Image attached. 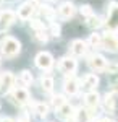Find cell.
Returning <instances> with one entry per match:
<instances>
[{
  "label": "cell",
  "mask_w": 118,
  "mask_h": 122,
  "mask_svg": "<svg viewBox=\"0 0 118 122\" xmlns=\"http://www.w3.org/2000/svg\"><path fill=\"white\" fill-rule=\"evenodd\" d=\"M89 67H91L94 72H104L107 68V60L102 56L95 54V56L89 57Z\"/></svg>",
  "instance_id": "cell-7"
},
{
  "label": "cell",
  "mask_w": 118,
  "mask_h": 122,
  "mask_svg": "<svg viewBox=\"0 0 118 122\" xmlns=\"http://www.w3.org/2000/svg\"><path fill=\"white\" fill-rule=\"evenodd\" d=\"M81 13L86 16V18H89V16H92V15H94L91 5H82V7H81Z\"/></svg>",
  "instance_id": "cell-25"
},
{
  "label": "cell",
  "mask_w": 118,
  "mask_h": 122,
  "mask_svg": "<svg viewBox=\"0 0 118 122\" xmlns=\"http://www.w3.org/2000/svg\"><path fill=\"white\" fill-rule=\"evenodd\" d=\"M74 11H76V8H74V5H73L71 2H65V3L60 5V8H58V13H60L62 18H65V20L71 18L73 15H74Z\"/></svg>",
  "instance_id": "cell-13"
},
{
  "label": "cell",
  "mask_w": 118,
  "mask_h": 122,
  "mask_svg": "<svg viewBox=\"0 0 118 122\" xmlns=\"http://www.w3.org/2000/svg\"><path fill=\"white\" fill-rule=\"evenodd\" d=\"M104 104H105V109H107V111H115V106H117L115 94L113 93H107L105 94V99H104Z\"/></svg>",
  "instance_id": "cell-16"
},
{
  "label": "cell",
  "mask_w": 118,
  "mask_h": 122,
  "mask_svg": "<svg viewBox=\"0 0 118 122\" xmlns=\"http://www.w3.org/2000/svg\"><path fill=\"white\" fill-rule=\"evenodd\" d=\"M41 85H42V88H44V91H52L54 90V78H50V76H44L42 80H41Z\"/></svg>",
  "instance_id": "cell-21"
},
{
  "label": "cell",
  "mask_w": 118,
  "mask_h": 122,
  "mask_svg": "<svg viewBox=\"0 0 118 122\" xmlns=\"http://www.w3.org/2000/svg\"><path fill=\"white\" fill-rule=\"evenodd\" d=\"M70 51H71L73 56L81 57V56L86 54V51H87V44H86V41H82V39H76V41H73V42H71Z\"/></svg>",
  "instance_id": "cell-9"
},
{
  "label": "cell",
  "mask_w": 118,
  "mask_h": 122,
  "mask_svg": "<svg viewBox=\"0 0 118 122\" xmlns=\"http://www.w3.org/2000/svg\"><path fill=\"white\" fill-rule=\"evenodd\" d=\"M91 119V112L87 109H79L76 112V122H89Z\"/></svg>",
  "instance_id": "cell-19"
},
{
  "label": "cell",
  "mask_w": 118,
  "mask_h": 122,
  "mask_svg": "<svg viewBox=\"0 0 118 122\" xmlns=\"http://www.w3.org/2000/svg\"><path fill=\"white\" fill-rule=\"evenodd\" d=\"M36 39L37 41H41V42H47V34L44 29H41V31H36Z\"/></svg>",
  "instance_id": "cell-27"
},
{
  "label": "cell",
  "mask_w": 118,
  "mask_h": 122,
  "mask_svg": "<svg viewBox=\"0 0 118 122\" xmlns=\"http://www.w3.org/2000/svg\"><path fill=\"white\" fill-rule=\"evenodd\" d=\"M2 54L5 57H15L19 54V51H21V42H19L18 39L11 38V36H7V38L2 41Z\"/></svg>",
  "instance_id": "cell-1"
},
{
  "label": "cell",
  "mask_w": 118,
  "mask_h": 122,
  "mask_svg": "<svg viewBox=\"0 0 118 122\" xmlns=\"http://www.w3.org/2000/svg\"><path fill=\"white\" fill-rule=\"evenodd\" d=\"M2 122H11V121H10L8 117H7V119H2Z\"/></svg>",
  "instance_id": "cell-33"
},
{
  "label": "cell",
  "mask_w": 118,
  "mask_h": 122,
  "mask_svg": "<svg viewBox=\"0 0 118 122\" xmlns=\"http://www.w3.org/2000/svg\"><path fill=\"white\" fill-rule=\"evenodd\" d=\"M36 65L41 70H49L54 65V59H52V56L49 52H39L36 56Z\"/></svg>",
  "instance_id": "cell-4"
},
{
  "label": "cell",
  "mask_w": 118,
  "mask_h": 122,
  "mask_svg": "<svg viewBox=\"0 0 118 122\" xmlns=\"http://www.w3.org/2000/svg\"><path fill=\"white\" fill-rule=\"evenodd\" d=\"M13 21H15V13L11 10L0 11V31H5L8 26H11Z\"/></svg>",
  "instance_id": "cell-8"
},
{
  "label": "cell",
  "mask_w": 118,
  "mask_h": 122,
  "mask_svg": "<svg viewBox=\"0 0 118 122\" xmlns=\"http://www.w3.org/2000/svg\"><path fill=\"white\" fill-rule=\"evenodd\" d=\"M100 103V96L97 91H91V93H87L84 96V104L89 107V109H95Z\"/></svg>",
  "instance_id": "cell-11"
},
{
  "label": "cell",
  "mask_w": 118,
  "mask_h": 122,
  "mask_svg": "<svg viewBox=\"0 0 118 122\" xmlns=\"http://www.w3.org/2000/svg\"><path fill=\"white\" fill-rule=\"evenodd\" d=\"M95 122H109V119H99V121H95Z\"/></svg>",
  "instance_id": "cell-32"
},
{
  "label": "cell",
  "mask_w": 118,
  "mask_h": 122,
  "mask_svg": "<svg viewBox=\"0 0 118 122\" xmlns=\"http://www.w3.org/2000/svg\"><path fill=\"white\" fill-rule=\"evenodd\" d=\"M42 8H44V13H45L47 16H52V15H54V11L50 10V7H47V5H44Z\"/></svg>",
  "instance_id": "cell-29"
},
{
  "label": "cell",
  "mask_w": 118,
  "mask_h": 122,
  "mask_svg": "<svg viewBox=\"0 0 118 122\" xmlns=\"http://www.w3.org/2000/svg\"><path fill=\"white\" fill-rule=\"evenodd\" d=\"M13 101L18 104H26L29 101V93L26 88H16L13 91Z\"/></svg>",
  "instance_id": "cell-12"
},
{
  "label": "cell",
  "mask_w": 118,
  "mask_h": 122,
  "mask_svg": "<svg viewBox=\"0 0 118 122\" xmlns=\"http://www.w3.org/2000/svg\"><path fill=\"white\" fill-rule=\"evenodd\" d=\"M58 114H60V117H63V119H68L70 116L73 114V107L70 106V104H66L65 103L60 109H58Z\"/></svg>",
  "instance_id": "cell-20"
},
{
  "label": "cell",
  "mask_w": 118,
  "mask_h": 122,
  "mask_svg": "<svg viewBox=\"0 0 118 122\" xmlns=\"http://www.w3.org/2000/svg\"><path fill=\"white\" fill-rule=\"evenodd\" d=\"M31 81H32L31 72H27V70L21 72V75H19V78H18V85L19 86H27V85H31Z\"/></svg>",
  "instance_id": "cell-17"
},
{
  "label": "cell",
  "mask_w": 118,
  "mask_h": 122,
  "mask_svg": "<svg viewBox=\"0 0 118 122\" xmlns=\"http://www.w3.org/2000/svg\"><path fill=\"white\" fill-rule=\"evenodd\" d=\"M65 103H66V101H65V98L62 96V94H57L54 99H52V104H54V107H55V109H60V107H62V106H63Z\"/></svg>",
  "instance_id": "cell-23"
},
{
  "label": "cell",
  "mask_w": 118,
  "mask_h": 122,
  "mask_svg": "<svg viewBox=\"0 0 118 122\" xmlns=\"http://www.w3.org/2000/svg\"><path fill=\"white\" fill-rule=\"evenodd\" d=\"M102 46L105 47L107 51H110V52H117L118 51V36L113 34V33H110V31H107L104 34V38H102Z\"/></svg>",
  "instance_id": "cell-3"
},
{
  "label": "cell",
  "mask_w": 118,
  "mask_h": 122,
  "mask_svg": "<svg viewBox=\"0 0 118 122\" xmlns=\"http://www.w3.org/2000/svg\"><path fill=\"white\" fill-rule=\"evenodd\" d=\"M34 112H36V116L37 117H45L47 116V112H49V106L47 104H44V103H37L36 106H34Z\"/></svg>",
  "instance_id": "cell-18"
},
{
  "label": "cell",
  "mask_w": 118,
  "mask_h": 122,
  "mask_svg": "<svg viewBox=\"0 0 118 122\" xmlns=\"http://www.w3.org/2000/svg\"><path fill=\"white\" fill-rule=\"evenodd\" d=\"M63 90L66 94H76L78 93V90H79V83H78V80L76 78H73V76H68L66 80H65L63 83Z\"/></svg>",
  "instance_id": "cell-10"
},
{
  "label": "cell",
  "mask_w": 118,
  "mask_h": 122,
  "mask_svg": "<svg viewBox=\"0 0 118 122\" xmlns=\"http://www.w3.org/2000/svg\"><path fill=\"white\" fill-rule=\"evenodd\" d=\"M18 122H29V119H27L26 114H23V116H21V117L18 119Z\"/></svg>",
  "instance_id": "cell-31"
},
{
  "label": "cell",
  "mask_w": 118,
  "mask_h": 122,
  "mask_svg": "<svg viewBox=\"0 0 118 122\" xmlns=\"http://www.w3.org/2000/svg\"><path fill=\"white\" fill-rule=\"evenodd\" d=\"M13 85H15V76H13L11 72H5L0 76V91L2 93H8L13 88Z\"/></svg>",
  "instance_id": "cell-6"
},
{
  "label": "cell",
  "mask_w": 118,
  "mask_h": 122,
  "mask_svg": "<svg viewBox=\"0 0 118 122\" xmlns=\"http://www.w3.org/2000/svg\"><path fill=\"white\" fill-rule=\"evenodd\" d=\"M105 70H109V72H112V73H117V70H118V67H115V65H109Z\"/></svg>",
  "instance_id": "cell-30"
},
{
  "label": "cell",
  "mask_w": 118,
  "mask_h": 122,
  "mask_svg": "<svg viewBox=\"0 0 118 122\" xmlns=\"http://www.w3.org/2000/svg\"><path fill=\"white\" fill-rule=\"evenodd\" d=\"M76 68H78V64L73 57H63L58 64V70L63 73H74Z\"/></svg>",
  "instance_id": "cell-5"
},
{
  "label": "cell",
  "mask_w": 118,
  "mask_h": 122,
  "mask_svg": "<svg viewBox=\"0 0 118 122\" xmlns=\"http://www.w3.org/2000/svg\"><path fill=\"white\" fill-rule=\"evenodd\" d=\"M37 8V0H27L26 3H23L18 8V18L19 20H29L31 15Z\"/></svg>",
  "instance_id": "cell-2"
},
{
  "label": "cell",
  "mask_w": 118,
  "mask_h": 122,
  "mask_svg": "<svg viewBox=\"0 0 118 122\" xmlns=\"http://www.w3.org/2000/svg\"><path fill=\"white\" fill-rule=\"evenodd\" d=\"M97 85H99V76L97 75H86L82 80V86L89 88V90H94Z\"/></svg>",
  "instance_id": "cell-15"
},
{
  "label": "cell",
  "mask_w": 118,
  "mask_h": 122,
  "mask_svg": "<svg viewBox=\"0 0 118 122\" xmlns=\"http://www.w3.org/2000/svg\"><path fill=\"white\" fill-rule=\"evenodd\" d=\"M87 25H89L91 28H97V26H100V25H102V23H100V18H99V16H94V15H92V16H89V18H87Z\"/></svg>",
  "instance_id": "cell-24"
},
{
  "label": "cell",
  "mask_w": 118,
  "mask_h": 122,
  "mask_svg": "<svg viewBox=\"0 0 118 122\" xmlns=\"http://www.w3.org/2000/svg\"><path fill=\"white\" fill-rule=\"evenodd\" d=\"M107 25L109 28L117 29L118 28V7H112L109 11V18H107Z\"/></svg>",
  "instance_id": "cell-14"
},
{
  "label": "cell",
  "mask_w": 118,
  "mask_h": 122,
  "mask_svg": "<svg viewBox=\"0 0 118 122\" xmlns=\"http://www.w3.org/2000/svg\"><path fill=\"white\" fill-rule=\"evenodd\" d=\"M31 28L34 31H41V29H44V23H41L39 20H32L31 21Z\"/></svg>",
  "instance_id": "cell-26"
},
{
  "label": "cell",
  "mask_w": 118,
  "mask_h": 122,
  "mask_svg": "<svg viewBox=\"0 0 118 122\" xmlns=\"http://www.w3.org/2000/svg\"><path fill=\"white\" fill-rule=\"evenodd\" d=\"M50 33H52V36L58 38V36H60V26L55 25V23H52V26H50Z\"/></svg>",
  "instance_id": "cell-28"
},
{
  "label": "cell",
  "mask_w": 118,
  "mask_h": 122,
  "mask_svg": "<svg viewBox=\"0 0 118 122\" xmlns=\"http://www.w3.org/2000/svg\"><path fill=\"white\" fill-rule=\"evenodd\" d=\"M89 44H91L92 47H100V46H102V38H100V34H97V33L91 34V38H89Z\"/></svg>",
  "instance_id": "cell-22"
}]
</instances>
